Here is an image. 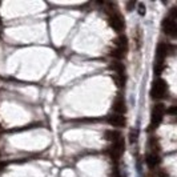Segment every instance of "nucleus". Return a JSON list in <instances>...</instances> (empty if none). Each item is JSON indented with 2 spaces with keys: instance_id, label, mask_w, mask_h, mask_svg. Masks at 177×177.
<instances>
[{
  "instance_id": "f257e3e1",
  "label": "nucleus",
  "mask_w": 177,
  "mask_h": 177,
  "mask_svg": "<svg viewBox=\"0 0 177 177\" xmlns=\"http://www.w3.org/2000/svg\"><path fill=\"white\" fill-rule=\"evenodd\" d=\"M165 113V107L164 104H156L152 109V115H151V128H156L160 125V123L162 121Z\"/></svg>"
},
{
  "instance_id": "f03ea898",
  "label": "nucleus",
  "mask_w": 177,
  "mask_h": 177,
  "mask_svg": "<svg viewBox=\"0 0 177 177\" xmlns=\"http://www.w3.org/2000/svg\"><path fill=\"white\" fill-rule=\"evenodd\" d=\"M166 92V83L162 79H157L155 80L152 85V89H151V96L153 99H161L164 97Z\"/></svg>"
},
{
  "instance_id": "7ed1b4c3",
  "label": "nucleus",
  "mask_w": 177,
  "mask_h": 177,
  "mask_svg": "<svg viewBox=\"0 0 177 177\" xmlns=\"http://www.w3.org/2000/svg\"><path fill=\"white\" fill-rule=\"evenodd\" d=\"M109 25H111L116 32H121L123 29H124V20H123V18L117 12L111 13V16H109Z\"/></svg>"
},
{
  "instance_id": "20e7f679",
  "label": "nucleus",
  "mask_w": 177,
  "mask_h": 177,
  "mask_svg": "<svg viewBox=\"0 0 177 177\" xmlns=\"http://www.w3.org/2000/svg\"><path fill=\"white\" fill-rule=\"evenodd\" d=\"M162 29H164V32L166 35L172 36V38H176L177 35V24L176 21L171 18H166L164 21H162Z\"/></svg>"
},
{
  "instance_id": "39448f33",
  "label": "nucleus",
  "mask_w": 177,
  "mask_h": 177,
  "mask_svg": "<svg viewBox=\"0 0 177 177\" xmlns=\"http://www.w3.org/2000/svg\"><path fill=\"white\" fill-rule=\"evenodd\" d=\"M124 148H125V143H124V139L120 137L119 140H116L113 143V145L111 146V155L113 159H119L120 156L124 153Z\"/></svg>"
},
{
  "instance_id": "423d86ee",
  "label": "nucleus",
  "mask_w": 177,
  "mask_h": 177,
  "mask_svg": "<svg viewBox=\"0 0 177 177\" xmlns=\"http://www.w3.org/2000/svg\"><path fill=\"white\" fill-rule=\"evenodd\" d=\"M108 123L111 125H113V126L121 128V126L125 125V117L123 115H117V113H115V115L108 116Z\"/></svg>"
},
{
  "instance_id": "0eeeda50",
  "label": "nucleus",
  "mask_w": 177,
  "mask_h": 177,
  "mask_svg": "<svg viewBox=\"0 0 177 177\" xmlns=\"http://www.w3.org/2000/svg\"><path fill=\"white\" fill-rule=\"evenodd\" d=\"M113 111L117 113V115H121V113L125 112V103L121 97L116 99V101L113 103Z\"/></svg>"
},
{
  "instance_id": "6e6552de",
  "label": "nucleus",
  "mask_w": 177,
  "mask_h": 177,
  "mask_svg": "<svg viewBox=\"0 0 177 177\" xmlns=\"http://www.w3.org/2000/svg\"><path fill=\"white\" fill-rule=\"evenodd\" d=\"M146 165L149 166V168H155V166H157L160 164V157L156 153H151V155L146 156Z\"/></svg>"
},
{
  "instance_id": "1a4fd4ad",
  "label": "nucleus",
  "mask_w": 177,
  "mask_h": 177,
  "mask_svg": "<svg viewBox=\"0 0 177 177\" xmlns=\"http://www.w3.org/2000/svg\"><path fill=\"white\" fill-rule=\"evenodd\" d=\"M115 44H116V47H117V49L124 52L125 49L128 48V40H126V38L124 35H120L119 38L115 40Z\"/></svg>"
},
{
  "instance_id": "9d476101",
  "label": "nucleus",
  "mask_w": 177,
  "mask_h": 177,
  "mask_svg": "<svg viewBox=\"0 0 177 177\" xmlns=\"http://www.w3.org/2000/svg\"><path fill=\"white\" fill-rule=\"evenodd\" d=\"M121 136H120V133L117 131H107L105 132V139L108 140V141H113L115 143L116 140H119Z\"/></svg>"
},
{
  "instance_id": "9b49d317",
  "label": "nucleus",
  "mask_w": 177,
  "mask_h": 177,
  "mask_svg": "<svg viewBox=\"0 0 177 177\" xmlns=\"http://www.w3.org/2000/svg\"><path fill=\"white\" fill-rule=\"evenodd\" d=\"M111 69H113V71L116 72V75H119V76H124V67H123L121 63H119V61L112 63Z\"/></svg>"
},
{
  "instance_id": "f8f14e48",
  "label": "nucleus",
  "mask_w": 177,
  "mask_h": 177,
  "mask_svg": "<svg viewBox=\"0 0 177 177\" xmlns=\"http://www.w3.org/2000/svg\"><path fill=\"white\" fill-rule=\"evenodd\" d=\"M111 56H112V57H116V59H121L123 56H124V52L116 48V49H112V51H111Z\"/></svg>"
},
{
  "instance_id": "ddd939ff",
  "label": "nucleus",
  "mask_w": 177,
  "mask_h": 177,
  "mask_svg": "<svg viewBox=\"0 0 177 177\" xmlns=\"http://www.w3.org/2000/svg\"><path fill=\"white\" fill-rule=\"evenodd\" d=\"M139 13H140V15H145V7H144V4H140L139 5Z\"/></svg>"
},
{
  "instance_id": "4468645a",
  "label": "nucleus",
  "mask_w": 177,
  "mask_h": 177,
  "mask_svg": "<svg viewBox=\"0 0 177 177\" xmlns=\"http://www.w3.org/2000/svg\"><path fill=\"white\" fill-rule=\"evenodd\" d=\"M169 113H171V115H175V112H176V107H172V108L171 109H169V111H168Z\"/></svg>"
},
{
  "instance_id": "2eb2a0df",
  "label": "nucleus",
  "mask_w": 177,
  "mask_h": 177,
  "mask_svg": "<svg viewBox=\"0 0 177 177\" xmlns=\"http://www.w3.org/2000/svg\"><path fill=\"white\" fill-rule=\"evenodd\" d=\"M133 5H135V3H128V8H129V9H131Z\"/></svg>"
}]
</instances>
